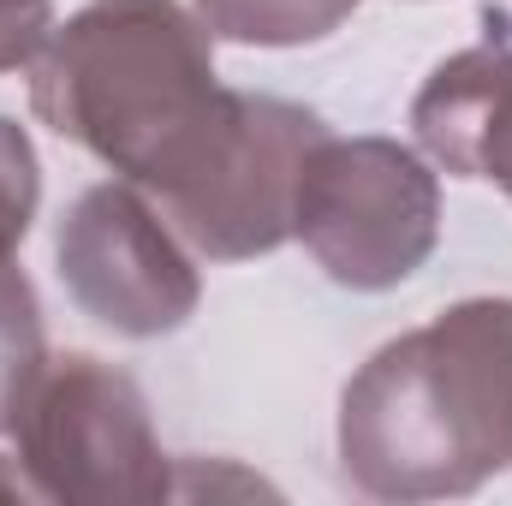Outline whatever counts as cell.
Wrapping results in <instances>:
<instances>
[{"mask_svg": "<svg viewBox=\"0 0 512 506\" xmlns=\"http://www.w3.org/2000/svg\"><path fill=\"white\" fill-rule=\"evenodd\" d=\"M209 30L179 0H90L30 60V108L173 221L227 167L251 90L215 78Z\"/></svg>", "mask_w": 512, "mask_h": 506, "instance_id": "obj_1", "label": "cell"}, {"mask_svg": "<svg viewBox=\"0 0 512 506\" xmlns=\"http://www.w3.org/2000/svg\"><path fill=\"white\" fill-rule=\"evenodd\" d=\"M340 471L376 501H447L512 471V298H465L346 381Z\"/></svg>", "mask_w": 512, "mask_h": 506, "instance_id": "obj_2", "label": "cell"}, {"mask_svg": "<svg viewBox=\"0 0 512 506\" xmlns=\"http://www.w3.org/2000/svg\"><path fill=\"white\" fill-rule=\"evenodd\" d=\"M18 459L36 495L66 506H149L173 495L137 381L90 352L48 358L18 417Z\"/></svg>", "mask_w": 512, "mask_h": 506, "instance_id": "obj_3", "label": "cell"}, {"mask_svg": "<svg viewBox=\"0 0 512 506\" xmlns=\"http://www.w3.org/2000/svg\"><path fill=\"white\" fill-rule=\"evenodd\" d=\"M292 239L334 286L387 292L411 280L441 239V185L393 137H328L310 149Z\"/></svg>", "mask_w": 512, "mask_h": 506, "instance_id": "obj_4", "label": "cell"}, {"mask_svg": "<svg viewBox=\"0 0 512 506\" xmlns=\"http://www.w3.org/2000/svg\"><path fill=\"white\" fill-rule=\"evenodd\" d=\"M72 304L120 340H161L191 322L203 280L167 215L126 179L90 185L54 239Z\"/></svg>", "mask_w": 512, "mask_h": 506, "instance_id": "obj_5", "label": "cell"}, {"mask_svg": "<svg viewBox=\"0 0 512 506\" xmlns=\"http://www.w3.org/2000/svg\"><path fill=\"white\" fill-rule=\"evenodd\" d=\"M417 143L435 167L512 197V42L489 36L429 72L411 102Z\"/></svg>", "mask_w": 512, "mask_h": 506, "instance_id": "obj_6", "label": "cell"}, {"mask_svg": "<svg viewBox=\"0 0 512 506\" xmlns=\"http://www.w3.org/2000/svg\"><path fill=\"white\" fill-rule=\"evenodd\" d=\"M358 0H197V18L221 42H251V48H304L334 36Z\"/></svg>", "mask_w": 512, "mask_h": 506, "instance_id": "obj_7", "label": "cell"}, {"mask_svg": "<svg viewBox=\"0 0 512 506\" xmlns=\"http://www.w3.org/2000/svg\"><path fill=\"white\" fill-rule=\"evenodd\" d=\"M48 352H42V310H36V286L24 280L18 256H0V429H12L30 381L42 376Z\"/></svg>", "mask_w": 512, "mask_h": 506, "instance_id": "obj_8", "label": "cell"}, {"mask_svg": "<svg viewBox=\"0 0 512 506\" xmlns=\"http://www.w3.org/2000/svg\"><path fill=\"white\" fill-rule=\"evenodd\" d=\"M42 203V167L18 120H0V256H18Z\"/></svg>", "mask_w": 512, "mask_h": 506, "instance_id": "obj_9", "label": "cell"}, {"mask_svg": "<svg viewBox=\"0 0 512 506\" xmlns=\"http://www.w3.org/2000/svg\"><path fill=\"white\" fill-rule=\"evenodd\" d=\"M48 30H54V0H0V72L30 66Z\"/></svg>", "mask_w": 512, "mask_h": 506, "instance_id": "obj_10", "label": "cell"}, {"mask_svg": "<svg viewBox=\"0 0 512 506\" xmlns=\"http://www.w3.org/2000/svg\"><path fill=\"white\" fill-rule=\"evenodd\" d=\"M24 489H30V477H18V471L0 465V501H12V495H24Z\"/></svg>", "mask_w": 512, "mask_h": 506, "instance_id": "obj_11", "label": "cell"}]
</instances>
